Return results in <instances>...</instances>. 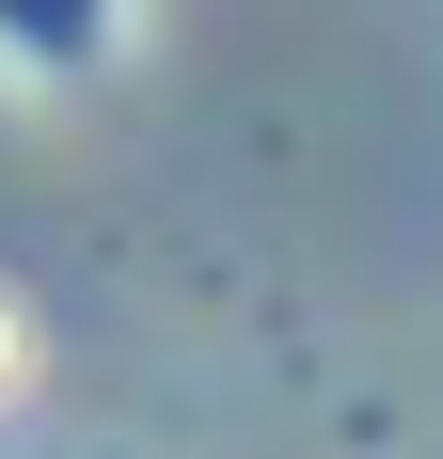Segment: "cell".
<instances>
[{
    "instance_id": "obj_1",
    "label": "cell",
    "mask_w": 443,
    "mask_h": 459,
    "mask_svg": "<svg viewBox=\"0 0 443 459\" xmlns=\"http://www.w3.org/2000/svg\"><path fill=\"white\" fill-rule=\"evenodd\" d=\"M32 380V317H16V285H0V396Z\"/></svg>"
}]
</instances>
